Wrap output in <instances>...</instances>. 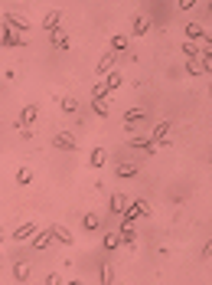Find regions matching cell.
Wrapping results in <instances>:
<instances>
[{
    "mask_svg": "<svg viewBox=\"0 0 212 285\" xmlns=\"http://www.w3.org/2000/svg\"><path fill=\"white\" fill-rule=\"evenodd\" d=\"M0 46H26V33H17L10 23L0 20Z\"/></svg>",
    "mask_w": 212,
    "mask_h": 285,
    "instance_id": "1",
    "label": "cell"
},
{
    "mask_svg": "<svg viewBox=\"0 0 212 285\" xmlns=\"http://www.w3.org/2000/svg\"><path fill=\"white\" fill-rule=\"evenodd\" d=\"M49 43L59 49V53H69L72 49V40H69V33H65L62 26H56V30H49Z\"/></svg>",
    "mask_w": 212,
    "mask_h": 285,
    "instance_id": "2",
    "label": "cell"
},
{
    "mask_svg": "<svg viewBox=\"0 0 212 285\" xmlns=\"http://www.w3.org/2000/svg\"><path fill=\"white\" fill-rule=\"evenodd\" d=\"M131 148L134 151H144V154H157V144H154V138H144V134H131Z\"/></svg>",
    "mask_w": 212,
    "mask_h": 285,
    "instance_id": "3",
    "label": "cell"
},
{
    "mask_svg": "<svg viewBox=\"0 0 212 285\" xmlns=\"http://www.w3.org/2000/svg\"><path fill=\"white\" fill-rule=\"evenodd\" d=\"M53 148H59V151H75V148H78V141H75L69 132H56L53 134Z\"/></svg>",
    "mask_w": 212,
    "mask_h": 285,
    "instance_id": "4",
    "label": "cell"
},
{
    "mask_svg": "<svg viewBox=\"0 0 212 285\" xmlns=\"http://www.w3.org/2000/svg\"><path fill=\"white\" fill-rule=\"evenodd\" d=\"M36 233H39V226L30 219V223H20V226L13 230V240H17V242H26V240H33Z\"/></svg>",
    "mask_w": 212,
    "mask_h": 285,
    "instance_id": "5",
    "label": "cell"
},
{
    "mask_svg": "<svg viewBox=\"0 0 212 285\" xmlns=\"http://www.w3.org/2000/svg\"><path fill=\"white\" fill-rule=\"evenodd\" d=\"M115 63H117V53H115V49H108V53L101 56V59H98V66H95V72H98V76H108V72H111V69H115Z\"/></svg>",
    "mask_w": 212,
    "mask_h": 285,
    "instance_id": "6",
    "label": "cell"
},
{
    "mask_svg": "<svg viewBox=\"0 0 212 285\" xmlns=\"http://www.w3.org/2000/svg\"><path fill=\"white\" fill-rule=\"evenodd\" d=\"M170 128H173V121H160V125H154V132H150V138H154V144H167V134H170Z\"/></svg>",
    "mask_w": 212,
    "mask_h": 285,
    "instance_id": "7",
    "label": "cell"
},
{
    "mask_svg": "<svg viewBox=\"0 0 212 285\" xmlns=\"http://www.w3.org/2000/svg\"><path fill=\"white\" fill-rule=\"evenodd\" d=\"M88 164L95 167H105L108 164V148H101V144H95V148H92V154H88Z\"/></svg>",
    "mask_w": 212,
    "mask_h": 285,
    "instance_id": "8",
    "label": "cell"
},
{
    "mask_svg": "<svg viewBox=\"0 0 212 285\" xmlns=\"http://www.w3.org/2000/svg\"><path fill=\"white\" fill-rule=\"evenodd\" d=\"M36 115H39V109H36V105H26V109L20 111V118H17V128H20V132H23V128H30L33 121H36Z\"/></svg>",
    "mask_w": 212,
    "mask_h": 285,
    "instance_id": "9",
    "label": "cell"
},
{
    "mask_svg": "<svg viewBox=\"0 0 212 285\" xmlns=\"http://www.w3.org/2000/svg\"><path fill=\"white\" fill-rule=\"evenodd\" d=\"M30 246H33V249H49V246H53V230H39L30 240Z\"/></svg>",
    "mask_w": 212,
    "mask_h": 285,
    "instance_id": "10",
    "label": "cell"
},
{
    "mask_svg": "<svg viewBox=\"0 0 212 285\" xmlns=\"http://www.w3.org/2000/svg\"><path fill=\"white\" fill-rule=\"evenodd\" d=\"M13 279H17V282H30V279H33V265L26 263V259H20V263L13 265Z\"/></svg>",
    "mask_w": 212,
    "mask_h": 285,
    "instance_id": "11",
    "label": "cell"
},
{
    "mask_svg": "<svg viewBox=\"0 0 212 285\" xmlns=\"http://www.w3.org/2000/svg\"><path fill=\"white\" fill-rule=\"evenodd\" d=\"M49 230H53V240H56V242H62V246H72V242H75V240H72V233L65 230L62 223H53Z\"/></svg>",
    "mask_w": 212,
    "mask_h": 285,
    "instance_id": "12",
    "label": "cell"
},
{
    "mask_svg": "<svg viewBox=\"0 0 212 285\" xmlns=\"http://www.w3.org/2000/svg\"><path fill=\"white\" fill-rule=\"evenodd\" d=\"M3 23H10V26L17 30V33H26V30H30V23L23 20V17H17V13H10V10L3 13Z\"/></svg>",
    "mask_w": 212,
    "mask_h": 285,
    "instance_id": "13",
    "label": "cell"
},
{
    "mask_svg": "<svg viewBox=\"0 0 212 285\" xmlns=\"http://www.w3.org/2000/svg\"><path fill=\"white\" fill-rule=\"evenodd\" d=\"M124 207H127L124 194H111V197H108V213H124Z\"/></svg>",
    "mask_w": 212,
    "mask_h": 285,
    "instance_id": "14",
    "label": "cell"
},
{
    "mask_svg": "<svg viewBox=\"0 0 212 285\" xmlns=\"http://www.w3.org/2000/svg\"><path fill=\"white\" fill-rule=\"evenodd\" d=\"M82 226H85V233H98L101 230V217H98V213H85Z\"/></svg>",
    "mask_w": 212,
    "mask_h": 285,
    "instance_id": "15",
    "label": "cell"
},
{
    "mask_svg": "<svg viewBox=\"0 0 212 285\" xmlns=\"http://www.w3.org/2000/svg\"><path fill=\"white\" fill-rule=\"evenodd\" d=\"M59 23H62V10H49L42 17V30H56Z\"/></svg>",
    "mask_w": 212,
    "mask_h": 285,
    "instance_id": "16",
    "label": "cell"
},
{
    "mask_svg": "<svg viewBox=\"0 0 212 285\" xmlns=\"http://www.w3.org/2000/svg\"><path fill=\"white\" fill-rule=\"evenodd\" d=\"M147 33H150V20L144 13H137L134 17V36H147Z\"/></svg>",
    "mask_w": 212,
    "mask_h": 285,
    "instance_id": "17",
    "label": "cell"
},
{
    "mask_svg": "<svg viewBox=\"0 0 212 285\" xmlns=\"http://www.w3.org/2000/svg\"><path fill=\"white\" fill-rule=\"evenodd\" d=\"M127 43H131V40H127V33H115V36H111V49H115L117 56L127 53Z\"/></svg>",
    "mask_w": 212,
    "mask_h": 285,
    "instance_id": "18",
    "label": "cell"
},
{
    "mask_svg": "<svg viewBox=\"0 0 212 285\" xmlns=\"http://www.w3.org/2000/svg\"><path fill=\"white\" fill-rule=\"evenodd\" d=\"M209 33V30H206V26H202V23H190V26H186V36H190V43H196V40H202V36Z\"/></svg>",
    "mask_w": 212,
    "mask_h": 285,
    "instance_id": "19",
    "label": "cell"
},
{
    "mask_svg": "<svg viewBox=\"0 0 212 285\" xmlns=\"http://www.w3.org/2000/svg\"><path fill=\"white\" fill-rule=\"evenodd\" d=\"M137 121H147V111H144V109H131V111H124V125H137Z\"/></svg>",
    "mask_w": 212,
    "mask_h": 285,
    "instance_id": "20",
    "label": "cell"
},
{
    "mask_svg": "<svg viewBox=\"0 0 212 285\" xmlns=\"http://www.w3.org/2000/svg\"><path fill=\"white\" fill-rule=\"evenodd\" d=\"M101 246H105L108 252L117 249V246H121V233H111V230H108V233H105V240H101Z\"/></svg>",
    "mask_w": 212,
    "mask_h": 285,
    "instance_id": "21",
    "label": "cell"
},
{
    "mask_svg": "<svg viewBox=\"0 0 212 285\" xmlns=\"http://www.w3.org/2000/svg\"><path fill=\"white\" fill-rule=\"evenodd\" d=\"M59 109H62L65 115H75V111H78V102H75L72 95H62V99H59Z\"/></svg>",
    "mask_w": 212,
    "mask_h": 285,
    "instance_id": "22",
    "label": "cell"
},
{
    "mask_svg": "<svg viewBox=\"0 0 212 285\" xmlns=\"http://www.w3.org/2000/svg\"><path fill=\"white\" fill-rule=\"evenodd\" d=\"M98 282H101V285H111V282H115V269H111V263L101 265V272H98Z\"/></svg>",
    "mask_w": 212,
    "mask_h": 285,
    "instance_id": "23",
    "label": "cell"
},
{
    "mask_svg": "<svg viewBox=\"0 0 212 285\" xmlns=\"http://www.w3.org/2000/svg\"><path fill=\"white\" fill-rule=\"evenodd\" d=\"M186 72H190V76H206V72H202V63H199V56H193V59H186Z\"/></svg>",
    "mask_w": 212,
    "mask_h": 285,
    "instance_id": "24",
    "label": "cell"
},
{
    "mask_svg": "<svg viewBox=\"0 0 212 285\" xmlns=\"http://www.w3.org/2000/svg\"><path fill=\"white\" fill-rule=\"evenodd\" d=\"M92 99H105V102H111V88H108L105 82H98V86L92 88Z\"/></svg>",
    "mask_w": 212,
    "mask_h": 285,
    "instance_id": "25",
    "label": "cell"
},
{
    "mask_svg": "<svg viewBox=\"0 0 212 285\" xmlns=\"http://www.w3.org/2000/svg\"><path fill=\"white\" fill-rule=\"evenodd\" d=\"M30 180H33V171L30 167H20L17 171V187H30Z\"/></svg>",
    "mask_w": 212,
    "mask_h": 285,
    "instance_id": "26",
    "label": "cell"
},
{
    "mask_svg": "<svg viewBox=\"0 0 212 285\" xmlns=\"http://www.w3.org/2000/svg\"><path fill=\"white\" fill-rule=\"evenodd\" d=\"M115 174L117 177H137V164H117Z\"/></svg>",
    "mask_w": 212,
    "mask_h": 285,
    "instance_id": "27",
    "label": "cell"
},
{
    "mask_svg": "<svg viewBox=\"0 0 212 285\" xmlns=\"http://www.w3.org/2000/svg\"><path fill=\"white\" fill-rule=\"evenodd\" d=\"M92 109H95L98 118H108V102L105 99H92Z\"/></svg>",
    "mask_w": 212,
    "mask_h": 285,
    "instance_id": "28",
    "label": "cell"
},
{
    "mask_svg": "<svg viewBox=\"0 0 212 285\" xmlns=\"http://www.w3.org/2000/svg\"><path fill=\"white\" fill-rule=\"evenodd\" d=\"M121 82H124V79H121V72H115V69H111V72H108V82H105V86L115 92V88H121Z\"/></svg>",
    "mask_w": 212,
    "mask_h": 285,
    "instance_id": "29",
    "label": "cell"
},
{
    "mask_svg": "<svg viewBox=\"0 0 212 285\" xmlns=\"http://www.w3.org/2000/svg\"><path fill=\"white\" fill-rule=\"evenodd\" d=\"M199 53H202V49L196 43H183V56H186V59H193V56H199Z\"/></svg>",
    "mask_w": 212,
    "mask_h": 285,
    "instance_id": "30",
    "label": "cell"
},
{
    "mask_svg": "<svg viewBox=\"0 0 212 285\" xmlns=\"http://www.w3.org/2000/svg\"><path fill=\"white\" fill-rule=\"evenodd\" d=\"M59 282H62V275H59V272H49V275H46V285H59Z\"/></svg>",
    "mask_w": 212,
    "mask_h": 285,
    "instance_id": "31",
    "label": "cell"
},
{
    "mask_svg": "<svg viewBox=\"0 0 212 285\" xmlns=\"http://www.w3.org/2000/svg\"><path fill=\"white\" fill-rule=\"evenodd\" d=\"M176 3H180L183 10H193V7H196V0H176Z\"/></svg>",
    "mask_w": 212,
    "mask_h": 285,
    "instance_id": "32",
    "label": "cell"
},
{
    "mask_svg": "<svg viewBox=\"0 0 212 285\" xmlns=\"http://www.w3.org/2000/svg\"><path fill=\"white\" fill-rule=\"evenodd\" d=\"M202 256H206V259H212V242H206V249H202Z\"/></svg>",
    "mask_w": 212,
    "mask_h": 285,
    "instance_id": "33",
    "label": "cell"
},
{
    "mask_svg": "<svg viewBox=\"0 0 212 285\" xmlns=\"http://www.w3.org/2000/svg\"><path fill=\"white\" fill-rule=\"evenodd\" d=\"M202 43H206V49H212V33H206V36H202Z\"/></svg>",
    "mask_w": 212,
    "mask_h": 285,
    "instance_id": "34",
    "label": "cell"
},
{
    "mask_svg": "<svg viewBox=\"0 0 212 285\" xmlns=\"http://www.w3.org/2000/svg\"><path fill=\"white\" fill-rule=\"evenodd\" d=\"M0 242H3V226H0Z\"/></svg>",
    "mask_w": 212,
    "mask_h": 285,
    "instance_id": "35",
    "label": "cell"
},
{
    "mask_svg": "<svg viewBox=\"0 0 212 285\" xmlns=\"http://www.w3.org/2000/svg\"><path fill=\"white\" fill-rule=\"evenodd\" d=\"M209 95H212V82H209Z\"/></svg>",
    "mask_w": 212,
    "mask_h": 285,
    "instance_id": "36",
    "label": "cell"
},
{
    "mask_svg": "<svg viewBox=\"0 0 212 285\" xmlns=\"http://www.w3.org/2000/svg\"><path fill=\"white\" fill-rule=\"evenodd\" d=\"M209 13H212V0H209Z\"/></svg>",
    "mask_w": 212,
    "mask_h": 285,
    "instance_id": "37",
    "label": "cell"
},
{
    "mask_svg": "<svg viewBox=\"0 0 212 285\" xmlns=\"http://www.w3.org/2000/svg\"><path fill=\"white\" fill-rule=\"evenodd\" d=\"M0 269H3V263H0Z\"/></svg>",
    "mask_w": 212,
    "mask_h": 285,
    "instance_id": "38",
    "label": "cell"
}]
</instances>
